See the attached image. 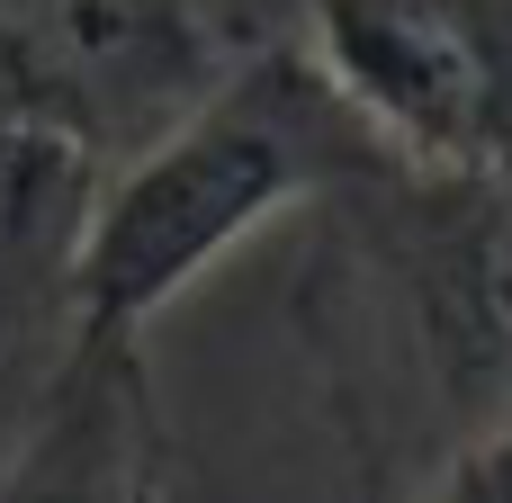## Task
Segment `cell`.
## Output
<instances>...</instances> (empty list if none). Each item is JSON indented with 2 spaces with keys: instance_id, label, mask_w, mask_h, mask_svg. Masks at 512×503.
Instances as JSON below:
<instances>
[{
  "instance_id": "52a82bcc",
  "label": "cell",
  "mask_w": 512,
  "mask_h": 503,
  "mask_svg": "<svg viewBox=\"0 0 512 503\" xmlns=\"http://www.w3.org/2000/svg\"><path fill=\"white\" fill-rule=\"evenodd\" d=\"M414 503H512V423L486 432V441H468Z\"/></svg>"
},
{
  "instance_id": "7a4b0ae2",
  "label": "cell",
  "mask_w": 512,
  "mask_h": 503,
  "mask_svg": "<svg viewBox=\"0 0 512 503\" xmlns=\"http://www.w3.org/2000/svg\"><path fill=\"white\" fill-rule=\"evenodd\" d=\"M378 153L387 135L333 90V72L297 36L261 45L216 99H198L162 144H144L99 180L72 261V324L144 333L234 243H252L288 207H315Z\"/></svg>"
},
{
  "instance_id": "8992f818",
  "label": "cell",
  "mask_w": 512,
  "mask_h": 503,
  "mask_svg": "<svg viewBox=\"0 0 512 503\" xmlns=\"http://www.w3.org/2000/svg\"><path fill=\"white\" fill-rule=\"evenodd\" d=\"M99 198V162L63 135H0V360L72 324V261Z\"/></svg>"
},
{
  "instance_id": "6da1fadb",
  "label": "cell",
  "mask_w": 512,
  "mask_h": 503,
  "mask_svg": "<svg viewBox=\"0 0 512 503\" xmlns=\"http://www.w3.org/2000/svg\"><path fill=\"white\" fill-rule=\"evenodd\" d=\"M360 503H414L512 423V180L378 153L315 198L297 297Z\"/></svg>"
},
{
  "instance_id": "5b68a950",
  "label": "cell",
  "mask_w": 512,
  "mask_h": 503,
  "mask_svg": "<svg viewBox=\"0 0 512 503\" xmlns=\"http://www.w3.org/2000/svg\"><path fill=\"white\" fill-rule=\"evenodd\" d=\"M0 503H162V396L144 333L72 324L36 378Z\"/></svg>"
},
{
  "instance_id": "3957f363",
  "label": "cell",
  "mask_w": 512,
  "mask_h": 503,
  "mask_svg": "<svg viewBox=\"0 0 512 503\" xmlns=\"http://www.w3.org/2000/svg\"><path fill=\"white\" fill-rule=\"evenodd\" d=\"M279 36L297 0H0V135H63L108 180Z\"/></svg>"
},
{
  "instance_id": "277c9868",
  "label": "cell",
  "mask_w": 512,
  "mask_h": 503,
  "mask_svg": "<svg viewBox=\"0 0 512 503\" xmlns=\"http://www.w3.org/2000/svg\"><path fill=\"white\" fill-rule=\"evenodd\" d=\"M297 45L396 153L512 180V0H297Z\"/></svg>"
}]
</instances>
